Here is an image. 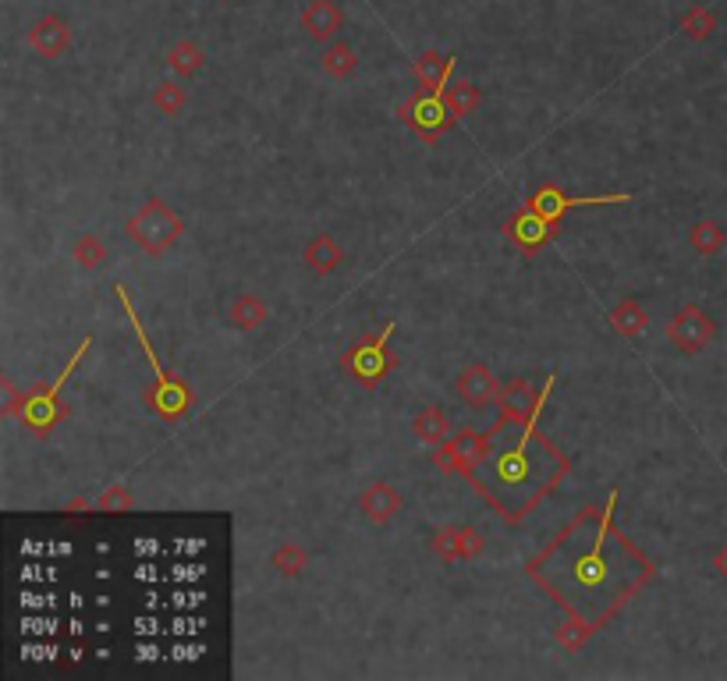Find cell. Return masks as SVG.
Returning a JSON list of instances; mask_svg holds the SVG:
<instances>
[{
  "mask_svg": "<svg viewBox=\"0 0 727 681\" xmlns=\"http://www.w3.org/2000/svg\"><path fill=\"white\" fill-rule=\"evenodd\" d=\"M688 242H692V249H696L699 256H717V252L724 249V231H720V224H713V220H699V224L688 231Z\"/></svg>",
  "mask_w": 727,
  "mask_h": 681,
  "instance_id": "cell-24",
  "label": "cell"
},
{
  "mask_svg": "<svg viewBox=\"0 0 727 681\" xmlns=\"http://www.w3.org/2000/svg\"><path fill=\"white\" fill-rule=\"evenodd\" d=\"M628 192L625 196H586V199H575V196H564L561 188H540L536 196L529 199V210L540 213L543 220H550V224H561V217L568 210H575V206H603V203H628Z\"/></svg>",
  "mask_w": 727,
  "mask_h": 681,
  "instance_id": "cell-9",
  "label": "cell"
},
{
  "mask_svg": "<svg viewBox=\"0 0 727 681\" xmlns=\"http://www.w3.org/2000/svg\"><path fill=\"white\" fill-rule=\"evenodd\" d=\"M536 423L540 419L518 426L515 444L490 447V454L479 462V472L472 476L479 494L501 511L508 522H518L561 479V472L568 469V462L557 451L550 458L540 454L547 447V440L536 433Z\"/></svg>",
  "mask_w": 727,
  "mask_h": 681,
  "instance_id": "cell-2",
  "label": "cell"
},
{
  "mask_svg": "<svg viewBox=\"0 0 727 681\" xmlns=\"http://www.w3.org/2000/svg\"><path fill=\"white\" fill-rule=\"evenodd\" d=\"M713 334H717V323H713L699 306H681L678 313L671 316V323H667L671 345L685 355L703 352V348L713 341Z\"/></svg>",
  "mask_w": 727,
  "mask_h": 681,
  "instance_id": "cell-8",
  "label": "cell"
},
{
  "mask_svg": "<svg viewBox=\"0 0 727 681\" xmlns=\"http://www.w3.org/2000/svg\"><path fill=\"white\" fill-rule=\"evenodd\" d=\"M713 568H717V572H720V575H724V579H727V547H724V550H720V554H717V561H713Z\"/></svg>",
  "mask_w": 727,
  "mask_h": 681,
  "instance_id": "cell-31",
  "label": "cell"
},
{
  "mask_svg": "<svg viewBox=\"0 0 727 681\" xmlns=\"http://www.w3.org/2000/svg\"><path fill=\"white\" fill-rule=\"evenodd\" d=\"M320 64H323V71H327L330 79H352L355 68H359V54H355L344 40H334L327 50H323Z\"/></svg>",
  "mask_w": 727,
  "mask_h": 681,
  "instance_id": "cell-18",
  "label": "cell"
},
{
  "mask_svg": "<svg viewBox=\"0 0 727 681\" xmlns=\"http://www.w3.org/2000/svg\"><path fill=\"white\" fill-rule=\"evenodd\" d=\"M614 504H618V494H610L603 511H582L529 564L532 579L540 582L571 618H579L589 628H600L653 575L646 557L625 536L614 533V525H610Z\"/></svg>",
  "mask_w": 727,
  "mask_h": 681,
  "instance_id": "cell-1",
  "label": "cell"
},
{
  "mask_svg": "<svg viewBox=\"0 0 727 681\" xmlns=\"http://www.w3.org/2000/svg\"><path fill=\"white\" fill-rule=\"evenodd\" d=\"M344 25V11L334 0H309L302 8V32L313 43H334V36Z\"/></svg>",
  "mask_w": 727,
  "mask_h": 681,
  "instance_id": "cell-12",
  "label": "cell"
},
{
  "mask_svg": "<svg viewBox=\"0 0 727 681\" xmlns=\"http://www.w3.org/2000/svg\"><path fill=\"white\" fill-rule=\"evenodd\" d=\"M75 259H79V267L96 270L103 259H107V252H103V245H100V238H96V235H82L79 245H75Z\"/></svg>",
  "mask_w": 727,
  "mask_h": 681,
  "instance_id": "cell-27",
  "label": "cell"
},
{
  "mask_svg": "<svg viewBox=\"0 0 727 681\" xmlns=\"http://www.w3.org/2000/svg\"><path fill=\"white\" fill-rule=\"evenodd\" d=\"M444 103H447V110H451L454 118H465L469 110H476V103H479V89L472 86V82H447V89L444 93Z\"/></svg>",
  "mask_w": 727,
  "mask_h": 681,
  "instance_id": "cell-25",
  "label": "cell"
},
{
  "mask_svg": "<svg viewBox=\"0 0 727 681\" xmlns=\"http://www.w3.org/2000/svg\"><path fill=\"white\" fill-rule=\"evenodd\" d=\"M167 64H171V71H178L181 79H192V75H199V68H203V50H199L192 40H181L171 47Z\"/></svg>",
  "mask_w": 727,
  "mask_h": 681,
  "instance_id": "cell-23",
  "label": "cell"
},
{
  "mask_svg": "<svg viewBox=\"0 0 727 681\" xmlns=\"http://www.w3.org/2000/svg\"><path fill=\"white\" fill-rule=\"evenodd\" d=\"M266 316H270V309H266V302L256 295H238L235 302H231V309H227V320L235 323L238 330L259 327V323H266Z\"/></svg>",
  "mask_w": 727,
  "mask_h": 681,
  "instance_id": "cell-20",
  "label": "cell"
},
{
  "mask_svg": "<svg viewBox=\"0 0 727 681\" xmlns=\"http://www.w3.org/2000/svg\"><path fill=\"white\" fill-rule=\"evenodd\" d=\"M29 43L36 54L43 57H61L71 47V29L61 15H43L40 22L29 29Z\"/></svg>",
  "mask_w": 727,
  "mask_h": 681,
  "instance_id": "cell-13",
  "label": "cell"
},
{
  "mask_svg": "<svg viewBox=\"0 0 727 681\" xmlns=\"http://www.w3.org/2000/svg\"><path fill=\"white\" fill-rule=\"evenodd\" d=\"M554 227L557 224H550V220H543L540 213H532L529 206H525V210L518 213V217L511 220L504 231H508V238H515V242L522 245L525 252H536V249H543L550 238H554Z\"/></svg>",
  "mask_w": 727,
  "mask_h": 681,
  "instance_id": "cell-15",
  "label": "cell"
},
{
  "mask_svg": "<svg viewBox=\"0 0 727 681\" xmlns=\"http://www.w3.org/2000/svg\"><path fill=\"white\" fill-rule=\"evenodd\" d=\"M454 391H458V398H462L469 408H483V405H490V401L501 398V387H497V380H493V373L486 366L465 369V373L458 376Z\"/></svg>",
  "mask_w": 727,
  "mask_h": 681,
  "instance_id": "cell-14",
  "label": "cell"
},
{
  "mask_svg": "<svg viewBox=\"0 0 727 681\" xmlns=\"http://www.w3.org/2000/svg\"><path fill=\"white\" fill-rule=\"evenodd\" d=\"M128 504H132V501H128V494L121 490V486H114V490H107V494L100 497V508L103 511H125Z\"/></svg>",
  "mask_w": 727,
  "mask_h": 681,
  "instance_id": "cell-30",
  "label": "cell"
},
{
  "mask_svg": "<svg viewBox=\"0 0 727 681\" xmlns=\"http://www.w3.org/2000/svg\"><path fill=\"white\" fill-rule=\"evenodd\" d=\"M185 224H181L178 210L164 199H149L132 220H128V238L149 256H164L174 242L181 238Z\"/></svg>",
  "mask_w": 727,
  "mask_h": 681,
  "instance_id": "cell-3",
  "label": "cell"
},
{
  "mask_svg": "<svg viewBox=\"0 0 727 681\" xmlns=\"http://www.w3.org/2000/svg\"><path fill=\"white\" fill-rule=\"evenodd\" d=\"M153 103H157L164 114H171V118H174V114L185 107V89H181L178 82H164V86L153 93Z\"/></svg>",
  "mask_w": 727,
  "mask_h": 681,
  "instance_id": "cell-28",
  "label": "cell"
},
{
  "mask_svg": "<svg viewBox=\"0 0 727 681\" xmlns=\"http://www.w3.org/2000/svg\"><path fill=\"white\" fill-rule=\"evenodd\" d=\"M713 29H717V15H713L710 8H688L685 15H681V32H685L688 40H706V36H713Z\"/></svg>",
  "mask_w": 727,
  "mask_h": 681,
  "instance_id": "cell-26",
  "label": "cell"
},
{
  "mask_svg": "<svg viewBox=\"0 0 727 681\" xmlns=\"http://www.w3.org/2000/svg\"><path fill=\"white\" fill-rule=\"evenodd\" d=\"M550 387H554V376H550L547 384H543V391H536L529 380H515V384H511L508 391L501 394V398H504L501 401L504 415H511L515 423H532V419H540L543 401H547Z\"/></svg>",
  "mask_w": 727,
  "mask_h": 681,
  "instance_id": "cell-11",
  "label": "cell"
},
{
  "mask_svg": "<svg viewBox=\"0 0 727 681\" xmlns=\"http://www.w3.org/2000/svg\"><path fill=\"white\" fill-rule=\"evenodd\" d=\"M401 118L408 121V125L415 128V132L423 135L426 142L440 139V135L451 128V110H447L444 96L433 93V89H419V93L412 96V100L401 107Z\"/></svg>",
  "mask_w": 727,
  "mask_h": 681,
  "instance_id": "cell-7",
  "label": "cell"
},
{
  "mask_svg": "<svg viewBox=\"0 0 727 681\" xmlns=\"http://www.w3.org/2000/svg\"><path fill=\"white\" fill-rule=\"evenodd\" d=\"M490 444H493V430L490 433L462 430V433H454V437H447L444 444H440V451H437L433 462H437L444 472H465V476L472 479L479 469V462L490 454Z\"/></svg>",
  "mask_w": 727,
  "mask_h": 681,
  "instance_id": "cell-5",
  "label": "cell"
},
{
  "mask_svg": "<svg viewBox=\"0 0 727 681\" xmlns=\"http://www.w3.org/2000/svg\"><path fill=\"white\" fill-rule=\"evenodd\" d=\"M118 295H121V302H125V309H128V316H132V323H135V330H139V341H142V352L149 355V366H153V373H157V387L149 391V405L157 408L160 415H164L167 423H178L181 415L188 412V391L178 384V380H171V376L160 369V362H157V355H153V348H149V341H146V334H142V327H139V320H135V313H132V302H128V291H125V284H118Z\"/></svg>",
  "mask_w": 727,
  "mask_h": 681,
  "instance_id": "cell-4",
  "label": "cell"
},
{
  "mask_svg": "<svg viewBox=\"0 0 727 681\" xmlns=\"http://www.w3.org/2000/svg\"><path fill=\"white\" fill-rule=\"evenodd\" d=\"M401 511V494L394 490V486H387V483H373L362 494V515L369 518L373 525H384V522H391L394 515Z\"/></svg>",
  "mask_w": 727,
  "mask_h": 681,
  "instance_id": "cell-16",
  "label": "cell"
},
{
  "mask_svg": "<svg viewBox=\"0 0 727 681\" xmlns=\"http://www.w3.org/2000/svg\"><path fill=\"white\" fill-rule=\"evenodd\" d=\"M412 430H415V437L423 440V444H444V440L451 437V423H447V415L440 412L437 405L423 408V412L415 415Z\"/></svg>",
  "mask_w": 727,
  "mask_h": 681,
  "instance_id": "cell-19",
  "label": "cell"
},
{
  "mask_svg": "<svg viewBox=\"0 0 727 681\" xmlns=\"http://www.w3.org/2000/svg\"><path fill=\"white\" fill-rule=\"evenodd\" d=\"M610 323H614V330H618L621 337H639L642 330H646L649 316L639 302H621V306H614V313H610Z\"/></svg>",
  "mask_w": 727,
  "mask_h": 681,
  "instance_id": "cell-22",
  "label": "cell"
},
{
  "mask_svg": "<svg viewBox=\"0 0 727 681\" xmlns=\"http://www.w3.org/2000/svg\"><path fill=\"white\" fill-rule=\"evenodd\" d=\"M341 259H344L341 245H337L330 235H316L313 242L305 245V267L316 270V274H330V270H337L341 267Z\"/></svg>",
  "mask_w": 727,
  "mask_h": 681,
  "instance_id": "cell-17",
  "label": "cell"
},
{
  "mask_svg": "<svg viewBox=\"0 0 727 681\" xmlns=\"http://www.w3.org/2000/svg\"><path fill=\"white\" fill-rule=\"evenodd\" d=\"M391 334H394V323H387L384 334L376 337V341H359L352 352L344 355V369H348L359 384L376 387L387 376V369H391V355H387V341H391Z\"/></svg>",
  "mask_w": 727,
  "mask_h": 681,
  "instance_id": "cell-6",
  "label": "cell"
},
{
  "mask_svg": "<svg viewBox=\"0 0 727 681\" xmlns=\"http://www.w3.org/2000/svg\"><path fill=\"white\" fill-rule=\"evenodd\" d=\"M433 547H437L444 557H472V554H479L483 540H479L476 529H447V533L437 536Z\"/></svg>",
  "mask_w": 727,
  "mask_h": 681,
  "instance_id": "cell-21",
  "label": "cell"
},
{
  "mask_svg": "<svg viewBox=\"0 0 727 681\" xmlns=\"http://www.w3.org/2000/svg\"><path fill=\"white\" fill-rule=\"evenodd\" d=\"M274 564H277V568H281L284 575H298V572H302L305 557H302V550H298V547H291V543H284V547L274 554Z\"/></svg>",
  "mask_w": 727,
  "mask_h": 681,
  "instance_id": "cell-29",
  "label": "cell"
},
{
  "mask_svg": "<svg viewBox=\"0 0 727 681\" xmlns=\"http://www.w3.org/2000/svg\"><path fill=\"white\" fill-rule=\"evenodd\" d=\"M89 345H93V341H89V337H86V341H82V348H79V355H75V359L68 362V369H64V373H61V380H57V384L50 387L47 394H36V398L25 401V412H22V415H25V423H29L32 430L40 433V437L50 430V426H54V419H57V394H61V387L68 384V373H71V369H75V362H79L82 355H86V348H89Z\"/></svg>",
  "mask_w": 727,
  "mask_h": 681,
  "instance_id": "cell-10",
  "label": "cell"
}]
</instances>
